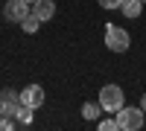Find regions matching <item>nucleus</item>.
Here are the masks:
<instances>
[{"label": "nucleus", "instance_id": "obj_4", "mask_svg": "<svg viewBox=\"0 0 146 131\" xmlns=\"http://www.w3.org/2000/svg\"><path fill=\"white\" fill-rule=\"evenodd\" d=\"M27 15H29V0H6V6H3V18L6 20L21 23Z\"/></svg>", "mask_w": 146, "mask_h": 131}, {"label": "nucleus", "instance_id": "obj_13", "mask_svg": "<svg viewBox=\"0 0 146 131\" xmlns=\"http://www.w3.org/2000/svg\"><path fill=\"white\" fill-rule=\"evenodd\" d=\"M96 3H100L102 9H120V6H123V0H96Z\"/></svg>", "mask_w": 146, "mask_h": 131}, {"label": "nucleus", "instance_id": "obj_15", "mask_svg": "<svg viewBox=\"0 0 146 131\" xmlns=\"http://www.w3.org/2000/svg\"><path fill=\"white\" fill-rule=\"evenodd\" d=\"M140 108H143V114H146V93L140 96Z\"/></svg>", "mask_w": 146, "mask_h": 131}, {"label": "nucleus", "instance_id": "obj_5", "mask_svg": "<svg viewBox=\"0 0 146 131\" xmlns=\"http://www.w3.org/2000/svg\"><path fill=\"white\" fill-rule=\"evenodd\" d=\"M18 108H21V93L3 88L0 90V117H15Z\"/></svg>", "mask_w": 146, "mask_h": 131}, {"label": "nucleus", "instance_id": "obj_16", "mask_svg": "<svg viewBox=\"0 0 146 131\" xmlns=\"http://www.w3.org/2000/svg\"><path fill=\"white\" fill-rule=\"evenodd\" d=\"M29 3H35V0H29Z\"/></svg>", "mask_w": 146, "mask_h": 131}, {"label": "nucleus", "instance_id": "obj_7", "mask_svg": "<svg viewBox=\"0 0 146 131\" xmlns=\"http://www.w3.org/2000/svg\"><path fill=\"white\" fill-rule=\"evenodd\" d=\"M32 15L38 18L41 23H44V20H53V15H56V3H53V0H35V3H32Z\"/></svg>", "mask_w": 146, "mask_h": 131}, {"label": "nucleus", "instance_id": "obj_2", "mask_svg": "<svg viewBox=\"0 0 146 131\" xmlns=\"http://www.w3.org/2000/svg\"><path fill=\"white\" fill-rule=\"evenodd\" d=\"M117 125H120V131H137V128H143V108L123 105V108L117 111Z\"/></svg>", "mask_w": 146, "mask_h": 131}, {"label": "nucleus", "instance_id": "obj_3", "mask_svg": "<svg viewBox=\"0 0 146 131\" xmlns=\"http://www.w3.org/2000/svg\"><path fill=\"white\" fill-rule=\"evenodd\" d=\"M100 105H102V111L117 114L120 108H123V88H117V85H105V88L100 90Z\"/></svg>", "mask_w": 146, "mask_h": 131}, {"label": "nucleus", "instance_id": "obj_1", "mask_svg": "<svg viewBox=\"0 0 146 131\" xmlns=\"http://www.w3.org/2000/svg\"><path fill=\"white\" fill-rule=\"evenodd\" d=\"M105 47L111 53H126L129 47H131V35L126 29L114 26V23H108V26H105Z\"/></svg>", "mask_w": 146, "mask_h": 131}, {"label": "nucleus", "instance_id": "obj_14", "mask_svg": "<svg viewBox=\"0 0 146 131\" xmlns=\"http://www.w3.org/2000/svg\"><path fill=\"white\" fill-rule=\"evenodd\" d=\"M9 128H15V120L12 117H0V131H9Z\"/></svg>", "mask_w": 146, "mask_h": 131}, {"label": "nucleus", "instance_id": "obj_17", "mask_svg": "<svg viewBox=\"0 0 146 131\" xmlns=\"http://www.w3.org/2000/svg\"><path fill=\"white\" fill-rule=\"evenodd\" d=\"M143 3H146V0H143Z\"/></svg>", "mask_w": 146, "mask_h": 131}, {"label": "nucleus", "instance_id": "obj_9", "mask_svg": "<svg viewBox=\"0 0 146 131\" xmlns=\"http://www.w3.org/2000/svg\"><path fill=\"white\" fill-rule=\"evenodd\" d=\"M100 114H102L100 102H85L82 105V117H85V120H100Z\"/></svg>", "mask_w": 146, "mask_h": 131}, {"label": "nucleus", "instance_id": "obj_8", "mask_svg": "<svg viewBox=\"0 0 146 131\" xmlns=\"http://www.w3.org/2000/svg\"><path fill=\"white\" fill-rule=\"evenodd\" d=\"M123 15L126 18H140V12H143V0H123Z\"/></svg>", "mask_w": 146, "mask_h": 131}, {"label": "nucleus", "instance_id": "obj_6", "mask_svg": "<svg viewBox=\"0 0 146 131\" xmlns=\"http://www.w3.org/2000/svg\"><path fill=\"white\" fill-rule=\"evenodd\" d=\"M44 99H47V93H44V88L41 85H29V88H23L21 90V105H27V108H41L44 105Z\"/></svg>", "mask_w": 146, "mask_h": 131}, {"label": "nucleus", "instance_id": "obj_12", "mask_svg": "<svg viewBox=\"0 0 146 131\" xmlns=\"http://www.w3.org/2000/svg\"><path fill=\"white\" fill-rule=\"evenodd\" d=\"M100 131H120L117 120H100Z\"/></svg>", "mask_w": 146, "mask_h": 131}, {"label": "nucleus", "instance_id": "obj_11", "mask_svg": "<svg viewBox=\"0 0 146 131\" xmlns=\"http://www.w3.org/2000/svg\"><path fill=\"white\" fill-rule=\"evenodd\" d=\"M15 117H18V122H21V125H29V122H32V108H27V105H21Z\"/></svg>", "mask_w": 146, "mask_h": 131}, {"label": "nucleus", "instance_id": "obj_10", "mask_svg": "<svg viewBox=\"0 0 146 131\" xmlns=\"http://www.w3.org/2000/svg\"><path fill=\"white\" fill-rule=\"evenodd\" d=\"M38 26H41V20H38V18H35V15H32V12H29V15H27V18H23V20H21V29H23V32H27V35H32V32H38Z\"/></svg>", "mask_w": 146, "mask_h": 131}]
</instances>
